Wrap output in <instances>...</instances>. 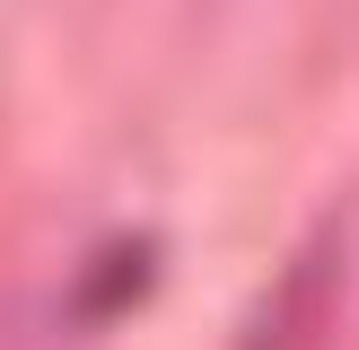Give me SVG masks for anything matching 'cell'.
<instances>
[{
    "label": "cell",
    "instance_id": "6da1fadb",
    "mask_svg": "<svg viewBox=\"0 0 359 350\" xmlns=\"http://www.w3.org/2000/svg\"><path fill=\"white\" fill-rule=\"evenodd\" d=\"M333 254H342V237L325 227L316 254H298L290 272L272 280V298L245 315V350H307V332L325 324V307H333Z\"/></svg>",
    "mask_w": 359,
    "mask_h": 350
}]
</instances>
